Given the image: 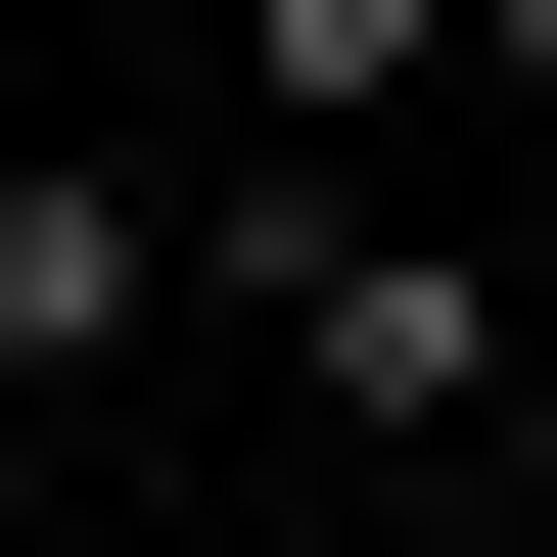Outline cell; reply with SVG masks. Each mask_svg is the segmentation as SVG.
Here are the masks:
<instances>
[{"instance_id":"277c9868","label":"cell","mask_w":557,"mask_h":557,"mask_svg":"<svg viewBox=\"0 0 557 557\" xmlns=\"http://www.w3.org/2000/svg\"><path fill=\"white\" fill-rule=\"evenodd\" d=\"M465 94H557V0H465Z\"/></svg>"},{"instance_id":"5b68a950","label":"cell","mask_w":557,"mask_h":557,"mask_svg":"<svg viewBox=\"0 0 557 557\" xmlns=\"http://www.w3.org/2000/svg\"><path fill=\"white\" fill-rule=\"evenodd\" d=\"M0 511H47V418H0Z\"/></svg>"},{"instance_id":"6da1fadb","label":"cell","mask_w":557,"mask_h":557,"mask_svg":"<svg viewBox=\"0 0 557 557\" xmlns=\"http://www.w3.org/2000/svg\"><path fill=\"white\" fill-rule=\"evenodd\" d=\"M233 325L325 465H511V233H418V186H233Z\"/></svg>"},{"instance_id":"3957f363","label":"cell","mask_w":557,"mask_h":557,"mask_svg":"<svg viewBox=\"0 0 557 557\" xmlns=\"http://www.w3.org/2000/svg\"><path fill=\"white\" fill-rule=\"evenodd\" d=\"M418 94H465V0H278V186H372Z\"/></svg>"},{"instance_id":"7a4b0ae2","label":"cell","mask_w":557,"mask_h":557,"mask_svg":"<svg viewBox=\"0 0 557 557\" xmlns=\"http://www.w3.org/2000/svg\"><path fill=\"white\" fill-rule=\"evenodd\" d=\"M186 278H233L186 186H94V139H0V418H94L139 325H186Z\"/></svg>"}]
</instances>
